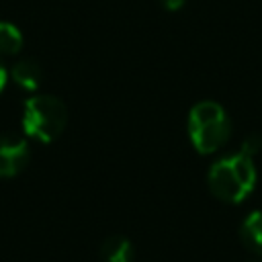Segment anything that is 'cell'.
Wrapping results in <instances>:
<instances>
[{"instance_id": "30bf717a", "label": "cell", "mask_w": 262, "mask_h": 262, "mask_svg": "<svg viewBox=\"0 0 262 262\" xmlns=\"http://www.w3.org/2000/svg\"><path fill=\"white\" fill-rule=\"evenodd\" d=\"M160 4H162L166 10L176 12V10H180V8L186 4V0H160Z\"/></svg>"}, {"instance_id": "ba28073f", "label": "cell", "mask_w": 262, "mask_h": 262, "mask_svg": "<svg viewBox=\"0 0 262 262\" xmlns=\"http://www.w3.org/2000/svg\"><path fill=\"white\" fill-rule=\"evenodd\" d=\"M23 33L16 25L8 23V20H0V55L10 57L16 55L23 49Z\"/></svg>"}, {"instance_id": "8fae6325", "label": "cell", "mask_w": 262, "mask_h": 262, "mask_svg": "<svg viewBox=\"0 0 262 262\" xmlns=\"http://www.w3.org/2000/svg\"><path fill=\"white\" fill-rule=\"evenodd\" d=\"M6 82H8V70H6V66L0 61V92L4 90Z\"/></svg>"}, {"instance_id": "5b68a950", "label": "cell", "mask_w": 262, "mask_h": 262, "mask_svg": "<svg viewBox=\"0 0 262 262\" xmlns=\"http://www.w3.org/2000/svg\"><path fill=\"white\" fill-rule=\"evenodd\" d=\"M8 80H12L20 90L35 94L43 84V68L35 59L23 57L8 70Z\"/></svg>"}, {"instance_id": "8992f818", "label": "cell", "mask_w": 262, "mask_h": 262, "mask_svg": "<svg viewBox=\"0 0 262 262\" xmlns=\"http://www.w3.org/2000/svg\"><path fill=\"white\" fill-rule=\"evenodd\" d=\"M102 262H133L135 248L125 235H111L100 244Z\"/></svg>"}, {"instance_id": "9c48e42d", "label": "cell", "mask_w": 262, "mask_h": 262, "mask_svg": "<svg viewBox=\"0 0 262 262\" xmlns=\"http://www.w3.org/2000/svg\"><path fill=\"white\" fill-rule=\"evenodd\" d=\"M262 149V137L260 135H248L244 141H242V147H239V151H244L246 156H250V158H254L258 151Z\"/></svg>"}, {"instance_id": "7a4b0ae2", "label": "cell", "mask_w": 262, "mask_h": 262, "mask_svg": "<svg viewBox=\"0 0 262 262\" xmlns=\"http://www.w3.org/2000/svg\"><path fill=\"white\" fill-rule=\"evenodd\" d=\"M188 137L199 154H215L231 135V119L215 100H201L188 113Z\"/></svg>"}, {"instance_id": "277c9868", "label": "cell", "mask_w": 262, "mask_h": 262, "mask_svg": "<svg viewBox=\"0 0 262 262\" xmlns=\"http://www.w3.org/2000/svg\"><path fill=\"white\" fill-rule=\"evenodd\" d=\"M29 141L14 133H0V178L20 174L29 164Z\"/></svg>"}, {"instance_id": "7c38bea8", "label": "cell", "mask_w": 262, "mask_h": 262, "mask_svg": "<svg viewBox=\"0 0 262 262\" xmlns=\"http://www.w3.org/2000/svg\"><path fill=\"white\" fill-rule=\"evenodd\" d=\"M258 262H260V260H258Z\"/></svg>"}, {"instance_id": "52a82bcc", "label": "cell", "mask_w": 262, "mask_h": 262, "mask_svg": "<svg viewBox=\"0 0 262 262\" xmlns=\"http://www.w3.org/2000/svg\"><path fill=\"white\" fill-rule=\"evenodd\" d=\"M239 237L250 252L262 256V211H254L242 221Z\"/></svg>"}, {"instance_id": "3957f363", "label": "cell", "mask_w": 262, "mask_h": 262, "mask_svg": "<svg viewBox=\"0 0 262 262\" xmlns=\"http://www.w3.org/2000/svg\"><path fill=\"white\" fill-rule=\"evenodd\" d=\"M68 125V108L55 94H33L23 108V131L41 143L55 141Z\"/></svg>"}, {"instance_id": "6da1fadb", "label": "cell", "mask_w": 262, "mask_h": 262, "mask_svg": "<svg viewBox=\"0 0 262 262\" xmlns=\"http://www.w3.org/2000/svg\"><path fill=\"white\" fill-rule=\"evenodd\" d=\"M209 190L223 203H242L256 186L254 158L244 151L215 160L207 174Z\"/></svg>"}]
</instances>
